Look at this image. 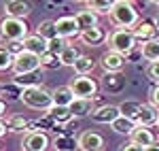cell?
Instances as JSON below:
<instances>
[{"label": "cell", "instance_id": "8", "mask_svg": "<svg viewBox=\"0 0 159 151\" xmlns=\"http://www.w3.org/2000/svg\"><path fill=\"white\" fill-rule=\"evenodd\" d=\"M51 145L45 132H28L21 139V151H47Z\"/></svg>", "mask_w": 159, "mask_h": 151}, {"label": "cell", "instance_id": "33", "mask_svg": "<svg viewBox=\"0 0 159 151\" xmlns=\"http://www.w3.org/2000/svg\"><path fill=\"white\" fill-rule=\"evenodd\" d=\"M142 58L148 62H159V38L157 40H151L147 45H142Z\"/></svg>", "mask_w": 159, "mask_h": 151}, {"label": "cell", "instance_id": "27", "mask_svg": "<svg viewBox=\"0 0 159 151\" xmlns=\"http://www.w3.org/2000/svg\"><path fill=\"white\" fill-rule=\"evenodd\" d=\"M136 126H138V124L125 119V117H117V119L110 124L112 132H117V134H121V136H132V132L136 130Z\"/></svg>", "mask_w": 159, "mask_h": 151}, {"label": "cell", "instance_id": "38", "mask_svg": "<svg viewBox=\"0 0 159 151\" xmlns=\"http://www.w3.org/2000/svg\"><path fill=\"white\" fill-rule=\"evenodd\" d=\"M147 77L155 83V85H159V62H148L147 66Z\"/></svg>", "mask_w": 159, "mask_h": 151}, {"label": "cell", "instance_id": "14", "mask_svg": "<svg viewBox=\"0 0 159 151\" xmlns=\"http://www.w3.org/2000/svg\"><path fill=\"white\" fill-rule=\"evenodd\" d=\"M81 40L85 43L87 47H100L106 38H108V32L104 30V26H96V28H91V30H85V32H81Z\"/></svg>", "mask_w": 159, "mask_h": 151}, {"label": "cell", "instance_id": "41", "mask_svg": "<svg viewBox=\"0 0 159 151\" xmlns=\"http://www.w3.org/2000/svg\"><path fill=\"white\" fill-rule=\"evenodd\" d=\"M7 132H9V130H7V124H4V119H0V139H2Z\"/></svg>", "mask_w": 159, "mask_h": 151}, {"label": "cell", "instance_id": "5", "mask_svg": "<svg viewBox=\"0 0 159 151\" xmlns=\"http://www.w3.org/2000/svg\"><path fill=\"white\" fill-rule=\"evenodd\" d=\"M70 89H72L74 98H81V100H93L96 94H98V81L91 79V77H74L70 81Z\"/></svg>", "mask_w": 159, "mask_h": 151}, {"label": "cell", "instance_id": "6", "mask_svg": "<svg viewBox=\"0 0 159 151\" xmlns=\"http://www.w3.org/2000/svg\"><path fill=\"white\" fill-rule=\"evenodd\" d=\"M36 70H43L40 68V58L30 53V51L19 53L13 62V73L15 75H30V73H36Z\"/></svg>", "mask_w": 159, "mask_h": 151}, {"label": "cell", "instance_id": "2", "mask_svg": "<svg viewBox=\"0 0 159 151\" xmlns=\"http://www.w3.org/2000/svg\"><path fill=\"white\" fill-rule=\"evenodd\" d=\"M19 102H24L28 109H34V111H49L53 106V96L43 85L40 87H28L21 92Z\"/></svg>", "mask_w": 159, "mask_h": 151}, {"label": "cell", "instance_id": "39", "mask_svg": "<svg viewBox=\"0 0 159 151\" xmlns=\"http://www.w3.org/2000/svg\"><path fill=\"white\" fill-rule=\"evenodd\" d=\"M119 151H147L144 147H140V145H136V143H123L121 147H119Z\"/></svg>", "mask_w": 159, "mask_h": 151}, {"label": "cell", "instance_id": "13", "mask_svg": "<svg viewBox=\"0 0 159 151\" xmlns=\"http://www.w3.org/2000/svg\"><path fill=\"white\" fill-rule=\"evenodd\" d=\"M117 117H121V113H119V106H115V104H102V106H98L96 111H93V115H91V119L96 121V124H112Z\"/></svg>", "mask_w": 159, "mask_h": 151}, {"label": "cell", "instance_id": "1", "mask_svg": "<svg viewBox=\"0 0 159 151\" xmlns=\"http://www.w3.org/2000/svg\"><path fill=\"white\" fill-rule=\"evenodd\" d=\"M110 21L123 30H132L140 21V15L129 0H117L112 4V11H110Z\"/></svg>", "mask_w": 159, "mask_h": 151}, {"label": "cell", "instance_id": "24", "mask_svg": "<svg viewBox=\"0 0 159 151\" xmlns=\"http://www.w3.org/2000/svg\"><path fill=\"white\" fill-rule=\"evenodd\" d=\"M140 102L136 100H125L119 104V113H121V117H125V119H129V121H138V115H140Z\"/></svg>", "mask_w": 159, "mask_h": 151}, {"label": "cell", "instance_id": "17", "mask_svg": "<svg viewBox=\"0 0 159 151\" xmlns=\"http://www.w3.org/2000/svg\"><path fill=\"white\" fill-rule=\"evenodd\" d=\"M74 19H76V26H79L81 32H85V30H91V28L100 26V15H96V13L89 11V9L79 11L76 15H74Z\"/></svg>", "mask_w": 159, "mask_h": 151}, {"label": "cell", "instance_id": "32", "mask_svg": "<svg viewBox=\"0 0 159 151\" xmlns=\"http://www.w3.org/2000/svg\"><path fill=\"white\" fill-rule=\"evenodd\" d=\"M112 4L115 2H110V0H91V2H87V9L93 11L96 15H110Z\"/></svg>", "mask_w": 159, "mask_h": 151}, {"label": "cell", "instance_id": "19", "mask_svg": "<svg viewBox=\"0 0 159 151\" xmlns=\"http://www.w3.org/2000/svg\"><path fill=\"white\" fill-rule=\"evenodd\" d=\"M129 140H132V143H136V145H140V147H144V149L157 143L155 134L151 132V128H142V126H136V130L132 132Z\"/></svg>", "mask_w": 159, "mask_h": 151}, {"label": "cell", "instance_id": "15", "mask_svg": "<svg viewBox=\"0 0 159 151\" xmlns=\"http://www.w3.org/2000/svg\"><path fill=\"white\" fill-rule=\"evenodd\" d=\"M47 117H49L55 126H68V124L74 119L70 106H57V104H53L49 111H47Z\"/></svg>", "mask_w": 159, "mask_h": 151}, {"label": "cell", "instance_id": "25", "mask_svg": "<svg viewBox=\"0 0 159 151\" xmlns=\"http://www.w3.org/2000/svg\"><path fill=\"white\" fill-rule=\"evenodd\" d=\"M34 34H38L40 38H45L47 43H49V40H55V38H57L55 21H53V19H45V21H40V24L36 26V32H34Z\"/></svg>", "mask_w": 159, "mask_h": 151}, {"label": "cell", "instance_id": "28", "mask_svg": "<svg viewBox=\"0 0 159 151\" xmlns=\"http://www.w3.org/2000/svg\"><path fill=\"white\" fill-rule=\"evenodd\" d=\"M21 92H24V89L11 81L9 85H2V87H0V100L4 102V104H7V102H15V100L21 98Z\"/></svg>", "mask_w": 159, "mask_h": 151}, {"label": "cell", "instance_id": "46", "mask_svg": "<svg viewBox=\"0 0 159 151\" xmlns=\"http://www.w3.org/2000/svg\"><path fill=\"white\" fill-rule=\"evenodd\" d=\"M0 151H2V147H0Z\"/></svg>", "mask_w": 159, "mask_h": 151}, {"label": "cell", "instance_id": "21", "mask_svg": "<svg viewBox=\"0 0 159 151\" xmlns=\"http://www.w3.org/2000/svg\"><path fill=\"white\" fill-rule=\"evenodd\" d=\"M98 106H96V100H81V98H76V100L70 104V111H72L74 119H81V117H87V115H93Z\"/></svg>", "mask_w": 159, "mask_h": 151}, {"label": "cell", "instance_id": "3", "mask_svg": "<svg viewBox=\"0 0 159 151\" xmlns=\"http://www.w3.org/2000/svg\"><path fill=\"white\" fill-rule=\"evenodd\" d=\"M108 47H110V51L121 53V55H125V58H127V55H129V53L138 47V43H136L132 30L117 28V30H112V32L108 34Z\"/></svg>", "mask_w": 159, "mask_h": 151}, {"label": "cell", "instance_id": "44", "mask_svg": "<svg viewBox=\"0 0 159 151\" xmlns=\"http://www.w3.org/2000/svg\"><path fill=\"white\" fill-rule=\"evenodd\" d=\"M155 26H157V30H159V15H157V19H155Z\"/></svg>", "mask_w": 159, "mask_h": 151}, {"label": "cell", "instance_id": "37", "mask_svg": "<svg viewBox=\"0 0 159 151\" xmlns=\"http://www.w3.org/2000/svg\"><path fill=\"white\" fill-rule=\"evenodd\" d=\"M2 45H4L2 49H7L13 58H17L19 53H24V51H25L24 49V40H11V43H2Z\"/></svg>", "mask_w": 159, "mask_h": 151}, {"label": "cell", "instance_id": "7", "mask_svg": "<svg viewBox=\"0 0 159 151\" xmlns=\"http://www.w3.org/2000/svg\"><path fill=\"white\" fill-rule=\"evenodd\" d=\"M132 34H134L138 45H147L151 40H157L159 30H157V26H155V21H151V19H140V21L132 28Z\"/></svg>", "mask_w": 159, "mask_h": 151}, {"label": "cell", "instance_id": "18", "mask_svg": "<svg viewBox=\"0 0 159 151\" xmlns=\"http://www.w3.org/2000/svg\"><path fill=\"white\" fill-rule=\"evenodd\" d=\"M24 49L40 58V55H45V53L49 51V43H47L45 38H40L38 34H30V36L24 40Z\"/></svg>", "mask_w": 159, "mask_h": 151}, {"label": "cell", "instance_id": "11", "mask_svg": "<svg viewBox=\"0 0 159 151\" xmlns=\"http://www.w3.org/2000/svg\"><path fill=\"white\" fill-rule=\"evenodd\" d=\"M55 28H57V36L60 38H76L81 36V30L76 26V19L70 15H64L60 19H55Z\"/></svg>", "mask_w": 159, "mask_h": 151}, {"label": "cell", "instance_id": "29", "mask_svg": "<svg viewBox=\"0 0 159 151\" xmlns=\"http://www.w3.org/2000/svg\"><path fill=\"white\" fill-rule=\"evenodd\" d=\"M81 58H83L81 49H79V47H74V45H68V47L64 49V53L60 55V62H61V66H74Z\"/></svg>", "mask_w": 159, "mask_h": 151}, {"label": "cell", "instance_id": "40", "mask_svg": "<svg viewBox=\"0 0 159 151\" xmlns=\"http://www.w3.org/2000/svg\"><path fill=\"white\" fill-rule=\"evenodd\" d=\"M151 104L159 111V85H155V87L151 89Z\"/></svg>", "mask_w": 159, "mask_h": 151}, {"label": "cell", "instance_id": "16", "mask_svg": "<svg viewBox=\"0 0 159 151\" xmlns=\"http://www.w3.org/2000/svg\"><path fill=\"white\" fill-rule=\"evenodd\" d=\"M138 126L142 128H153L159 124V111L148 102V104H142L140 106V115H138V121H136Z\"/></svg>", "mask_w": 159, "mask_h": 151}, {"label": "cell", "instance_id": "42", "mask_svg": "<svg viewBox=\"0 0 159 151\" xmlns=\"http://www.w3.org/2000/svg\"><path fill=\"white\" fill-rule=\"evenodd\" d=\"M4 111H7V104L0 100V119H2V115H4Z\"/></svg>", "mask_w": 159, "mask_h": 151}, {"label": "cell", "instance_id": "10", "mask_svg": "<svg viewBox=\"0 0 159 151\" xmlns=\"http://www.w3.org/2000/svg\"><path fill=\"white\" fill-rule=\"evenodd\" d=\"M79 149L81 151H104V139L102 134L93 132V130H85L81 132V136L76 139Z\"/></svg>", "mask_w": 159, "mask_h": 151}, {"label": "cell", "instance_id": "30", "mask_svg": "<svg viewBox=\"0 0 159 151\" xmlns=\"http://www.w3.org/2000/svg\"><path fill=\"white\" fill-rule=\"evenodd\" d=\"M53 149H55V151H74V149H79V143H76L74 136L60 134L57 139L53 140Z\"/></svg>", "mask_w": 159, "mask_h": 151}, {"label": "cell", "instance_id": "20", "mask_svg": "<svg viewBox=\"0 0 159 151\" xmlns=\"http://www.w3.org/2000/svg\"><path fill=\"white\" fill-rule=\"evenodd\" d=\"M13 83H15V85H19L21 89L40 87V83H43V70L30 73V75H13Z\"/></svg>", "mask_w": 159, "mask_h": 151}, {"label": "cell", "instance_id": "9", "mask_svg": "<svg viewBox=\"0 0 159 151\" xmlns=\"http://www.w3.org/2000/svg\"><path fill=\"white\" fill-rule=\"evenodd\" d=\"M100 64H102V68H104V73H106V75H121V70L125 68L127 60H125V55L115 53V51L108 49L104 55H102Z\"/></svg>", "mask_w": 159, "mask_h": 151}, {"label": "cell", "instance_id": "23", "mask_svg": "<svg viewBox=\"0 0 159 151\" xmlns=\"http://www.w3.org/2000/svg\"><path fill=\"white\" fill-rule=\"evenodd\" d=\"M4 124H7V130L9 132H30V119H25L24 115H9L7 119H4Z\"/></svg>", "mask_w": 159, "mask_h": 151}, {"label": "cell", "instance_id": "26", "mask_svg": "<svg viewBox=\"0 0 159 151\" xmlns=\"http://www.w3.org/2000/svg\"><path fill=\"white\" fill-rule=\"evenodd\" d=\"M102 85H104V89H106L108 94H119V92H123V87H125V79H123L121 75H106L102 79Z\"/></svg>", "mask_w": 159, "mask_h": 151}, {"label": "cell", "instance_id": "12", "mask_svg": "<svg viewBox=\"0 0 159 151\" xmlns=\"http://www.w3.org/2000/svg\"><path fill=\"white\" fill-rule=\"evenodd\" d=\"M32 13V7L24 2V0H9L4 2V17H13V19H24Z\"/></svg>", "mask_w": 159, "mask_h": 151}, {"label": "cell", "instance_id": "36", "mask_svg": "<svg viewBox=\"0 0 159 151\" xmlns=\"http://www.w3.org/2000/svg\"><path fill=\"white\" fill-rule=\"evenodd\" d=\"M13 62H15V58H13L7 49H2V47H0V73L11 70V68H13Z\"/></svg>", "mask_w": 159, "mask_h": 151}, {"label": "cell", "instance_id": "22", "mask_svg": "<svg viewBox=\"0 0 159 151\" xmlns=\"http://www.w3.org/2000/svg\"><path fill=\"white\" fill-rule=\"evenodd\" d=\"M51 96H53V104H57V106H70V104L76 100L72 89H70V85H60V87H55L51 92Z\"/></svg>", "mask_w": 159, "mask_h": 151}, {"label": "cell", "instance_id": "35", "mask_svg": "<svg viewBox=\"0 0 159 151\" xmlns=\"http://www.w3.org/2000/svg\"><path fill=\"white\" fill-rule=\"evenodd\" d=\"M68 47V43H66V38H55V40H49V53H53V55H57L60 58L61 53H64V49Z\"/></svg>", "mask_w": 159, "mask_h": 151}, {"label": "cell", "instance_id": "31", "mask_svg": "<svg viewBox=\"0 0 159 151\" xmlns=\"http://www.w3.org/2000/svg\"><path fill=\"white\" fill-rule=\"evenodd\" d=\"M74 73L79 77H91V73H93V68H96V62L91 60V58H87V55H83L79 62L72 66Z\"/></svg>", "mask_w": 159, "mask_h": 151}, {"label": "cell", "instance_id": "4", "mask_svg": "<svg viewBox=\"0 0 159 151\" xmlns=\"http://www.w3.org/2000/svg\"><path fill=\"white\" fill-rule=\"evenodd\" d=\"M28 24L24 19H13V17H4L0 21V40L2 43H11V40H25L30 36L28 34Z\"/></svg>", "mask_w": 159, "mask_h": 151}, {"label": "cell", "instance_id": "34", "mask_svg": "<svg viewBox=\"0 0 159 151\" xmlns=\"http://www.w3.org/2000/svg\"><path fill=\"white\" fill-rule=\"evenodd\" d=\"M61 62L57 55H53V53H45V55H40V68H47V70H55V68H60Z\"/></svg>", "mask_w": 159, "mask_h": 151}, {"label": "cell", "instance_id": "43", "mask_svg": "<svg viewBox=\"0 0 159 151\" xmlns=\"http://www.w3.org/2000/svg\"><path fill=\"white\" fill-rule=\"evenodd\" d=\"M147 151H159V143H155V145H151V147H147Z\"/></svg>", "mask_w": 159, "mask_h": 151}, {"label": "cell", "instance_id": "45", "mask_svg": "<svg viewBox=\"0 0 159 151\" xmlns=\"http://www.w3.org/2000/svg\"><path fill=\"white\" fill-rule=\"evenodd\" d=\"M155 7H157V9H159V2H157V4H155Z\"/></svg>", "mask_w": 159, "mask_h": 151}]
</instances>
